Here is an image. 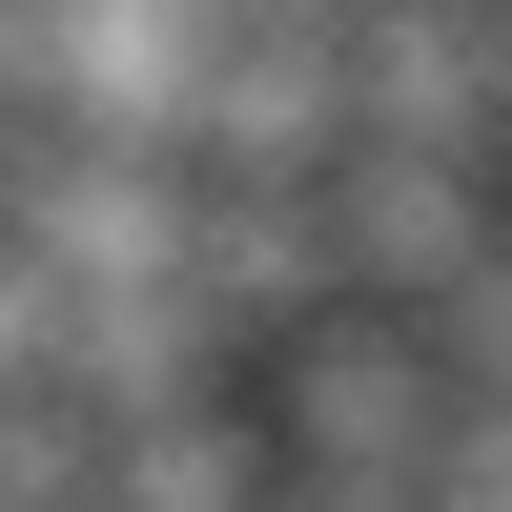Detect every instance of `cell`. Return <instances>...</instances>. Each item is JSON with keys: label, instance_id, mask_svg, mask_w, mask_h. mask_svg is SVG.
I'll use <instances>...</instances> for the list:
<instances>
[{"label": "cell", "instance_id": "1", "mask_svg": "<svg viewBox=\"0 0 512 512\" xmlns=\"http://www.w3.org/2000/svg\"><path fill=\"white\" fill-rule=\"evenodd\" d=\"M267 451H287V492H431V451H451L431 328H410V308L287 328V349H267Z\"/></svg>", "mask_w": 512, "mask_h": 512}, {"label": "cell", "instance_id": "2", "mask_svg": "<svg viewBox=\"0 0 512 512\" xmlns=\"http://www.w3.org/2000/svg\"><path fill=\"white\" fill-rule=\"evenodd\" d=\"M349 144H410V164H512V103H492V0H349Z\"/></svg>", "mask_w": 512, "mask_h": 512}, {"label": "cell", "instance_id": "3", "mask_svg": "<svg viewBox=\"0 0 512 512\" xmlns=\"http://www.w3.org/2000/svg\"><path fill=\"white\" fill-rule=\"evenodd\" d=\"M185 164L205 185H328V164H349V0H328V21H226Z\"/></svg>", "mask_w": 512, "mask_h": 512}, {"label": "cell", "instance_id": "4", "mask_svg": "<svg viewBox=\"0 0 512 512\" xmlns=\"http://www.w3.org/2000/svg\"><path fill=\"white\" fill-rule=\"evenodd\" d=\"M205 62H226V0H62V144L185 164L205 144Z\"/></svg>", "mask_w": 512, "mask_h": 512}, {"label": "cell", "instance_id": "5", "mask_svg": "<svg viewBox=\"0 0 512 512\" xmlns=\"http://www.w3.org/2000/svg\"><path fill=\"white\" fill-rule=\"evenodd\" d=\"M103 512H287V451L267 410H144V431H103Z\"/></svg>", "mask_w": 512, "mask_h": 512}, {"label": "cell", "instance_id": "6", "mask_svg": "<svg viewBox=\"0 0 512 512\" xmlns=\"http://www.w3.org/2000/svg\"><path fill=\"white\" fill-rule=\"evenodd\" d=\"M0 512H103V410L82 390H0Z\"/></svg>", "mask_w": 512, "mask_h": 512}, {"label": "cell", "instance_id": "7", "mask_svg": "<svg viewBox=\"0 0 512 512\" xmlns=\"http://www.w3.org/2000/svg\"><path fill=\"white\" fill-rule=\"evenodd\" d=\"M431 369H451V390H492V410H512V246H492V267H472V287L431 308Z\"/></svg>", "mask_w": 512, "mask_h": 512}, {"label": "cell", "instance_id": "8", "mask_svg": "<svg viewBox=\"0 0 512 512\" xmlns=\"http://www.w3.org/2000/svg\"><path fill=\"white\" fill-rule=\"evenodd\" d=\"M0 390H62V267L0 246Z\"/></svg>", "mask_w": 512, "mask_h": 512}, {"label": "cell", "instance_id": "9", "mask_svg": "<svg viewBox=\"0 0 512 512\" xmlns=\"http://www.w3.org/2000/svg\"><path fill=\"white\" fill-rule=\"evenodd\" d=\"M431 512H512V410L451 390V451H431Z\"/></svg>", "mask_w": 512, "mask_h": 512}, {"label": "cell", "instance_id": "10", "mask_svg": "<svg viewBox=\"0 0 512 512\" xmlns=\"http://www.w3.org/2000/svg\"><path fill=\"white\" fill-rule=\"evenodd\" d=\"M287 512H431V492H287Z\"/></svg>", "mask_w": 512, "mask_h": 512}, {"label": "cell", "instance_id": "11", "mask_svg": "<svg viewBox=\"0 0 512 512\" xmlns=\"http://www.w3.org/2000/svg\"><path fill=\"white\" fill-rule=\"evenodd\" d=\"M492 103H512V0H492Z\"/></svg>", "mask_w": 512, "mask_h": 512}]
</instances>
